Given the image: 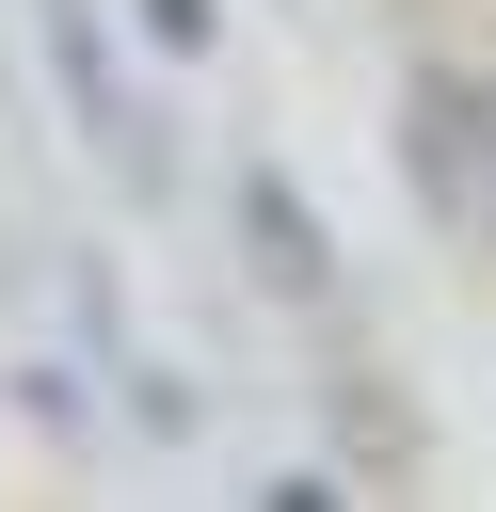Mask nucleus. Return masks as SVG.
<instances>
[{"instance_id": "nucleus-1", "label": "nucleus", "mask_w": 496, "mask_h": 512, "mask_svg": "<svg viewBox=\"0 0 496 512\" xmlns=\"http://www.w3.org/2000/svg\"><path fill=\"white\" fill-rule=\"evenodd\" d=\"M400 144H416V192H432V208L496 224V80H432V96L400 112Z\"/></svg>"}, {"instance_id": "nucleus-2", "label": "nucleus", "mask_w": 496, "mask_h": 512, "mask_svg": "<svg viewBox=\"0 0 496 512\" xmlns=\"http://www.w3.org/2000/svg\"><path fill=\"white\" fill-rule=\"evenodd\" d=\"M48 64H64L80 128H96V144H128V96H112V64H96V16H80V0H48Z\"/></svg>"}, {"instance_id": "nucleus-3", "label": "nucleus", "mask_w": 496, "mask_h": 512, "mask_svg": "<svg viewBox=\"0 0 496 512\" xmlns=\"http://www.w3.org/2000/svg\"><path fill=\"white\" fill-rule=\"evenodd\" d=\"M144 32H160L176 64H208V48H224V16H208V0H144Z\"/></svg>"}]
</instances>
